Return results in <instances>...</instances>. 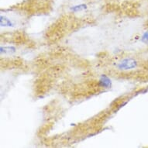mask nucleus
<instances>
[{
	"instance_id": "6",
	"label": "nucleus",
	"mask_w": 148,
	"mask_h": 148,
	"mask_svg": "<svg viewBox=\"0 0 148 148\" xmlns=\"http://www.w3.org/2000/svg\"><path fill=\"white\" fill-rule=\"evenodd\" d=\"M142 40L144 42H148V32H146L142 37Z\"/></svg>"
},
{
	"instance_id": "5",
	"label": "nucleus",
	"mask_w": 148,
	"mask_h": 148,
	"mask_svg": "<svg viewBox=\"0 0 148 148\" xmlns=\"http://www.w3.org/2000/svg\"><path fill=\"white\" fill-rule=\"evenodd\" d=\"M87 9V5L85 4H80V5H74L71 8V10L73 12H79V11H82Z\"/></svg>"
},
{
	"instance_id": "1",
	"label": "nucleus",
	"mask_w": 148,
	"mask_h": 148,
	"mask_svg": "<svg viewBox=\"0 0 148 148\" xmlns=\"http://www.w3.org/2000/svg\"><path fill=\"white\" fill-rule=\"evenodd\" d=\"M136 65H137V63L134 59H133V58H125V59H123L121 61L119 62L116 67L119 70L127 71V70L135 68Z\"/></svg>"
},
{
	"instance_id": "4",
	"label": "nucleus",
	"mask_w": 148,
	"mask_h": 148,
	"mask_svg": "<svg viewBox=\"0 0 148 148\" xmlns=\"http://www.w3.org/2000/svg\"><path fill=\"white\" fill-rule=\"evenodd\" d=\"M1 54H12V53H15L16 52V48L14 47H1Z\"/></svg>"
},
{
	"instance_id": "2",
	"label": "nucleus",
	"mask_w": 148,
	"mask_h": 148,
	"mask_svg": "<svg viewBox=\"0 0 148 148\" xmlns=\"http://www.w3.org/2000/svg\"><path fill=\"white\" fill-rule=\"evenodd\" d=\"M99 85L102 88H106V89H109L112 86V81L111 79L109 78V77L106 75V74H102L99 81Z\"/></svg>"
},
{
	"instance_id": "3",
	"label": "nucleus",
	"mask_w": 148,
	"mask_h": 148,
	"mask_svg": "<svg viewBox=\"0 0 148 148\" xmlns=\"http://www.w3.org/2000/svg\"><path fill=\"white\" fill-rule=\"evenodd\" d=\"M0 24L2 27H13L14 26V23H12V20L3 16H1L0 17Z\"/></svg>"
}]
</instances>
